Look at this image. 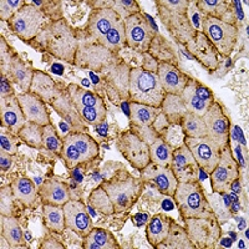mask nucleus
Instances as JSON below:
<instances>
[{
  "instance_id": "obj_1",
  "label": "nucleus",
  "mask_w": 249,
  "mask_h": 249,
  "mask_svg": "<svg viewBox=\"0 0 249 249\" xmlns=\"http://www.w3.org/2000/svg\"><path fill=\"white\" fill-rule=\"evenodd\" d=\"M31 45L69 64H75L79 49L74 29L64 19L55 20L48 24L33 40Z\"/></svg>"
},
{
  "instance_id": "obj_2",
  "label": "nucleus",
  "mask_w": 249,
  "mask_h": 249,
  "mask_svg": "<svg viewBox=\"0 0 249 249\" xmlns=\"http://www.w3.org/2000/svg\"><path fill=\"white\" fill-rule=\"evenodd\" d=\"M86 30L93 43L111 53H116L126 44L124 19L112 8H96L89 18Z\"/></svg>"
},
{
  "instance_id": "obj_3",
  "label": "nucleus",
  "mask_w": 249,
  "mask_h": 249,
  "mask_svg": "<svg viewBox=\"0 0 249 249\" xmlns=\"http://www.w3.org/2000/svg\"><path fill=\"white\" fill-rule=\"evenodd\" d=\"M172 197L183 219L215 217L199 181L178 183Z\"/></svg>"
},
{
  "instance_id": "obj_4",
  "label": "nucleus",
  "mask_w": 249,
  "mask_h": 249,
  "mask_svg": "<svg viewBox=\"0 0 249 249\" xmlns=\"http://www.w3.org/2000/svg\"><path fill=\"white\" fill-rule=\"evenodd\" d=\"M166 91L162 88L156 72L144 70L143 68H133L130 72L128 97L131 102L161 107Z\"/></svg>"
},
{
  "instance_id": "obj_5",
  "label": "nucleus",
  "mask_w": 249,
  "mask_h": 249,
  "mask_svg": "<svg viewBox=\"0 0 249 249\" xmlns=\"http://www.w3.org/2000/svg\"><path fill=\"white\" fill-rule=\"evenodd\" d=\"M102 188L110 197L115 212H127L133 204L136 203L143 191L144 182L141 178H136L127 172L119 173L110 181L104 182Z\"/></svg>"
},
{
  "instance_id": "obj_6",
  "label": "nucleus",
  "mask_w": 249,
  "mask_h": 249,
  "mask_svg": "<svg viewBox=\"0 0 249 249\" xmlns=\"http://www.w3.org/2000/svg\"><path fill=\"white\" fill-rule=\"evenodd\" d=\"M61 159L69 170L92 161L99 155V143L85 132L72 131L64 137Z\"/></svg>"
},
{
  "instance_id": "obj_7",
  "label": "nucleus",
  "mask_w": 249,
  "mask_h": 249,
  "mask_svg": "<svg viewBox=\"0 0 249 249\" xmlns=\"http://www.w3.org/2000/svg\"><path fill=\"white\" fill-rule=\"evenodd\" d=\"M66 92L74 102L81 119L86 124L99 126L100 124L106 121V107L99 95L75 84H70L66 89Z\"/></svg>"
},
{
  "instance_id": "obj_8",
  "label": "nucleus",
  "mask_w": 249,
  "mask_h": 249,
  "mask_svg": "<svg viewBox=\"0 0 249 249\" xmlns=\"http://www.w3.org/2000/svg\"><path fill=\"white\" fill-rule=\"evenodd\" d=\"M201 25L202 33L214 46L218 54L224 57L230 56L232 51L234 50L238 40L237 25L224 23L222 20L207 17V15L202 17Z\"/></svg>"
},
{
  "instance_id": "obj_9",
  "label": "nucleus",
  "mask_w": 249,
  "mask_h": 249,
  "mask_svg": "<svg viewBox=\"0 0 249 249\" xmlns=\"http://www.w3.org/2000/svg\"><path fill=\"white\" fill-rule=\"evenodd\" d=\"M183 221L187 235L196 249L214 248L222 235L217 218H187Z\"/></svg>"
},
{
  "instance_id": "obj_10",
  "label": "nucleus",
  "mask_w": 249,
  "mask_h": 249,
  "mask_svg": "<svg viewBox=\"0 0 249 249\" xmlns=\"http://www.w3.org/2000/svg\"><path fill=\"white\" fill-rule=\"evenodd\" d=\"M126 45L139 53H147L155 39V31L148 24L147 15L136 13L124 20Z\"/></svg>"
},
{
  "instance_id": "obj_11",
  "label": "nucleus",
  "mask_w": 249,
  "mask_h": 249,
  "mask_svg": "<svg viewBox=\"0 0 249 249\" xmlns=\"http://www.w3.org/2000/svg\"><path fill=\"white\" fill-rule=\"evenodd\" d=\"M44 21V13L35 5H25L19 9L8 21L9 28L23 41L30 43L40 33V28Z\"/></svg>"
},
{
  "instance_id": "obj_12",
  "label": "nucleus",
  "mask_w": 249,
  "mask_h": 249,
  "mask_svg": "<svg viewBox=\"0 0 249 249\" xmlns=\"http://www.w3.org/2000/svg\"><path fill=\"white\" fill-rule=\"evenodd\" d=\"M210 176L214 193H227L231 190L233 182L239 178V164L230 144L222 148L219 162Z\"/></svg>"
},
{
  "instance_id": "obj_13",
  "label": "nucleus",
  "mask_w": 249,
  "mask_h": 249,
  "mask_svg": "<svg viewBox=\"0 0 249 249\" xmlns=\"http://www.w3.org/2000/svg\"><path fill=\"white\" fill-rule=\"evenodd\" d=\"M117 150L136 170L142 171L151 163L148 144L132 131H126L120 135Z\"/></svg>"
},
{
  "instance_id": "obj_14",
  "label": "nucleus",
  "mask_w": 249,
  "mask_h": 249,
  "mask_svg": "<svg viewBox=\"0 0 249 249\" xmlns=\"http://www.w3.org/2000/svg\"><path fill=\"white\" fill-rule=\"evenodd\" d=\"M184 144L190 148L199 170L206 175H211L221 159V147L207 136L184 137Z\"/></svg>"
},
{
  "instance_id": "obj_15",
  "label": "nucleus",
  "mask_w": 249,
  "mask_h": 249,
  "mask_svg": "<svg viewBox=\"0 0 249 249\" xmlns=\"http://www.w3.org/2000/svg\"><path fill=\"white\" fill-rule=\"evenodd\" d=\"M202 117L206 124L208 139L215 142L221 147V150L226 147L227 144H230L231 122L226 116L222 106L217 101L213 102Z\"/></svg>"
},
{
  "instance_id": "obj_16",
  "label": "nucleus",
  "mask_w": 249,
  "mask_h": 249,
  "mask_svg": "<svg viewBox=\"0 0 249 249\" xmlns=\"http://www.w3.org/2000/svg\"><path fill=\"white\" fill-rule=\"evenodd\" d=\"M156 4H157L161 21L164 24L168 33L179 44L187 45L195 37L196 33H197V30L191 24L187 14H182V13L175 12L172 9L166 8L160 1H156Z\"/></svg>"
},
{
  "instance_id": "obj_17",
  "label": "nucleus",
  "mask_w": 249,
  "mask_h": 249,
  "mask_svg": "<svg viewBox=\"0 0 249 249\" xmlns=\"http://www.w3.org/2000/svg\"><path fill=\"white\" fill-rule=\"evenodd\" d=\"M182 99L188 112L196 113L198 116H203L210 106L214 102L212 91L201 82L191 79L187 82L186 88L182 92Z\"/></svg>"
},
{
  "instance_id": "obj_18",
  "label": "nucleus",
  "mask_w": 249,
  "mask_h": 249,
  "mask_svg": "<svg viewBox=\"0 0 249 249\" xmlns=\"http://www.w3.org/2000/svg\"><path fill=\"white\" fill-rule=\"evenodd\" d=\"M171 170L178 183L198 181L199 166L186 144L173 151Z\"/></svg>"
},
{
  "instance_id": "obj_19",
  "label": "nucleus",
  "mask_w": 249,
  "mask_h": 249,
  "mask_svg": "<svg viewBox=\"0 0 249 249\" xmlns=\"http://www.w3.org/2000/svg\"><path fill=\"white\" fill-rule=\"evenodd\" d=\"M66 228L77 233L81 237H86L92 231L93 224L91 221L86 206L81 201H69L64 206Z\"/></svg>"
},
{
  "instance_id": "obj_20",
  "label": "nucleus",
  "mask_w": 249,
  "mask_h": 249,
  "mask_svg": "<svg viewBox=\"0 0 249 249\" xmlns=\"http://www.w3.org/2000/svg\"><path fill=\"white\" fill-rule=\"evenodd\" d=\"M140 178L144 183H147V182L152 183L160 192L171 196V197L173 196L176 188H177V184H178L171 167H163V166H159L152 162L141 171Z\"/></svg>"
},
{
  "instance_id": "obj_21",
  "label": "nucleus",
  "mask_w": 249,
  "mask_h": 249,
  "mask_svg": "<svg viewBox=\"0 0 249 249\" xmlns=\"http://www.w3.org/2000/svg\"><path fill=\"white\" fill-rule=\"evenodd\" d=\"M112 54L113 53L110 50L92 41L86 45H79L75 64L81 68H90L100 71L102 66H106L111 61Z\"/></svg>"
},
{
  "instance_id": "obj_22",
  "label": "nucleus",
  "mask_w": 249,
  "mask_h": 249,
  "mask_svg": "<svg viewBox=\"0 0 249 249\" xmlns=\"http://www.w3.org/2000/svg\"><path fill=\"white\" fill-rule=\"evenodd\" d=\"M0 117L1 122L13 135H18L28 122L19 100L14 93L0 99Z\"/></svg>"
},
{
  "instance_id": "obj_23",
  "label": "nucleus",
  "mask_w": 249,
  "mask_h": 249,
  "mask_svg": "<svg viewBox=\"0 0 249 249\" xmlns=\"http://www.w3.org/2000/svg\"><path fill=\"white\" fill-rule=\"evenodd\" d=\"M131 69L124 62H108L105 66L104 80L107 84L108 89L115 91L117 97L128 96V86H130Z\"/></svg>"
},
{
  "instance_id": "obj_24",
  "label": "nucleus",
  "mask_w": 249,
  "mask_h": 249,
  "mask_svg": "<svg viewBox=\"0 0 249 249\" xmlns=\"http://www.w3.org/2000/svg\"><path fill=\"white\" fill-rule=\"evenodd\" d=\"M157 76L166 93L171 95H182L190 80L177 66L167 62H160L157 66Z\"/></svg>"
},
{
  "instance_id": "obj_25",
  "label": "nucleus",
  "mask_w": 249,
  "mask_h": 249,
  "mask_svg": "<svg viewBox=\"0 0 249 249\" xmlns=\"http://www.w3.org/2000/svg\"><path fill=\"white\" fill-rule=\"evenodd\" d=\"M186 46L193 57H196L207 69L212 70L217 68L219 54L202 31H197L195 37Z\"/></svg>"
},
{
  "instance_id": "obj_26",
  "label": "nucleus",
  "mask_w": 249,
  "mask_h": 249,
  "mask_svg": "<svg viewBox=\"0 0 249 249\" xmlns=\"http://www.w3.org/2000/svg\"><path fill=\"white\" fill-rule=\"evenodd\" d=\"M17 97L28 121L35 122L43 127L51 124L48 108L45 105L46 102H44L40 97L31 92L20 93V95H17Z\"/></svg>"
},
{
  "instance_id": "obj_27",
  "label": "nucleus",
  "mask_w": 249,
  "mask_h": 249,
  "mask_svg": "<svg viewBox=\"0 0 249 249\" xmlns=\"http://www.w3.org/2000/svg\"><path fill=\"white\" fill-rule=\"evenodd\" d=\"M29 92L34 93L46 104H53L61 96V91L57 88L56 82L43 71L35 70L33 82Z\"/></svg>"
},
{
  "instance_id": "obj_28",
  "label": "nucleus",
  "mask_w": 249,
  "mask_h": 249,
  "mask_svg": "<svg viewBox=\"0 0 249 249\" xmlns=\"http://www.w3.org/2000/svg\"><path fill=\"white\" fill-rule=\"evenodd\" d=\"M39 196L44 204L51 206H64L66 202L70 201V192L65 183L57 179H49L45 181L39 190Z\"/></svg>"
},
{
  "instance_id": "obj_29",
  "label": "nucleus",
  "mask_w": 249,
  "mask_h": 249,
  "mask_svg": "<svg viewBox=\"0 0 249 249\" xmlns=\"http://www.w3.org/2000/svg\"><path fill=\"white\" fill-rule=\"evenodd\" d=\"M34 72L35 71L30 66L26 65L17 54H13L8 65L6 74H8L9 79L12 80L14 84H17L24 92H29V90H30Z\"/></svg>"
},
{
  "instance_id": "obj_30",
  "label": "nucleus",
  "mask_w": 249,
  "mask_h": 249,
  "mask_svg": "<svg viewBox=\"0 0 249 249\" xmlns=\"http://www.w3.org/2000/svg\"><path fill=\"white\" fill-rule=\"evenodd\" d=\"M51 105L62 119H65V121L69 122V124L74 127L75 131L84 132V126L82 124H85V121L81 119L76 107H75L74 102H72L69 95H62L61 93V96L55 100Z\"/></svg>"
},
{
  "instance_id": "obj_31",
  "label": "nucleus",
  "mask_w": 249,
  "mask_h": 249,
  "mask_svg": "<svg viewBox=\"0 0 249 249\" xmlns=\"http://www.w3.org/2000/svg\"><path fill=\"white\" fill-rule=\"evenodd\" d=\"M172 222L173 219L161 213L155 214L151 218L146 228V234L151 246L157 248L167 238Z\"/></svg>"
},
{
  "instance_id": "obj_32",
  "label": "nucleus",
  "mask_w": 249,
  "mask_h": 249,
  "mask_svg": "<svg viewBox=\"0 0 249 249\" xmlns=\"http://www.w3.org/2000/svg\"><path fill=\"white\" fill-rule=\"evenodd\" d=\"M82 247L85 249H120L116 238L110 231L104 228H92V231L84 237Z\"/></svg>"
},
{
  "instance_id": "obj_33",
  "label": "nucleus",
  "mask_w": 249,
  "mask_h": 249,
  "mask_svg": "<svg viewBox=\"0 0 249 249\" xmlns=\"http://www.w3.org/2000/svg\"><path fill=\"white\" fill-rule=\"evenodd\" d=\"M130 119L133 124L139 127H152L156 119L162 112L161 107H153V106L139 104V102H131L130 104Z\"/></svg>"
},
{
  "instance_id": "obj_34",
  "label": "nucleus",
  "mask_w": 249,
  "mask_h": 249,
  "mask_svg": "<svg viewBox=\"0 0 249 249\" xmlns=\"http://www.w3.org/2000/svg\"><path fill=\"white\" fill-rule=\"evenodd\" d=\"M161 110L164 116L167 117L168 122L173 124H181L184 115L188 112L181 95H171V93H166Z\"/></svg>"
},
{
  "instance_id": "obj_35",
  "label": "nucleus",
  "mask_w": 249,
  "mask_h": 249,
  "mask_svg": "<svg viewBox=\"0 0 249 249\" xmlns=\"http://www.w3.org/2000/svg\"><path fill=\"white\" fill-rule=\"evenodd\" d=\"M157 248H166V249H196L190 238L187 235L184 227L179 226L175 221L171 223L170 233L167 238L160 244Z\"/></svg>"
},
{
  "instance_id": "obj_36",
  "label": "nucleus",
  "mask_w": 249,
  "mask_h": 249,
  "mask_svg": "<svg viewBox=\"0 0 249 249\" xmlns=\"http://www.w3.org/2000/svg\"><path fill=\"white\" fill-rule=\"evenodd\" d=\"M1 234L5 237L6 241L10 244V248H19L24 247L25 241H24V233L21 231L19 221L12 215H1Z\"/></svg>"
},
{
  "instance_id": "obj_37",
  "label": "nucleus",
  "mask_w": 249,
  "mask_h": 249,
  "mask_svg": "<svg viewBox=\"0 0 249 249\" xmlns=\"http://www.w3.org/2000/svg\"><path fill=\"white\" fill-rule=\"evenodd\" d=\"M12 188L15 198L26 206H33L39 195V190L34 184V182L26 177H19V178L14 179L12 183Z\"/></svg>"
},
{
  "instance_id": "obj_38",
  "label": "nucleus",
  "mask_w": 249,
  "mask_h": 249,
  "mask_svg": "<svg viewBox=\"0 0 249 249\" xmlns=\"http://www.w3.org/2000/svg\"><path fill=\"white\" fill-rule=\"evenodd\" d=\"M150 147L151 162L163 167H170L173 157V150L164 141L163 137L159 135L153 139V141L148 144Z\"/></svg>"
},
{
  "instance_id": "obj_39",
  "label": "nucleus",
  "mask_w": 249,
  "mask_h": 249,
  "mask_svg": "<svg viewBox=\"0 0 249 249\" xmlns=\"http://www.w3.org/2000/svg\"><path fill=\"white\" fill-rule=\"evenodd\" d=\"M196 4H197V8L202 13V15L215 18V19L224 21V23L232 24L228 20V17L233 15V13H231L230 5L226 1H222V0H199Z\"/></svg>"
},
{
  "instance_id": "obj_40",
  "label": "nucleus",
  "mask_w": 249,
  "mask_h": 249,
  "mask_svg": "<svg viewBox=\"0 0 249 249\" xmlns=\"http://www.w3.org/2000/svg\"><path fill=\"white\" fill-rule=\"evenodd\" d=\"M44 221L46 227L53 232L61 233L65 228V215H64V208L61 206H51V204H44Z\"/></svg>"
},
{
  "instance_id": "obj_41",
  "label": "nucleus",
  "mask_w": 249,
  "mask_h": 249,
  "mask_svg": "<svg viewBox=\"0 0 249 249\" xmlns=\"http://www.w3.org/2000/svg\"><path fill=\"white\" fill-rule=\"evenodd\" d=\"M181 127L186 137H204L207 136L206 124L203 117L196 113L187 112L181 122Z\"/></svg>"
},
{
  "instance_id": "obj_42",
  "label": "nucleus",
  "mask_w": 249,
  "mask_h": 249,
  "mask_svg": "<svg viewBox=\"0 0 249 249\" xmlns=\"http://www.w3.org/2000/svg\"><path fill=\"white\" fill-rule=\"evenodd\" d=\"M19 139L33 148H41L43 143V126L28 121L18 133Z\"/></svg>"
},
{
  "instance_id": "obj_43",
  "label": "nucleus",
  "mask_w": 249,
  "mask_h": 249,
  "mask_svg": "<svg viewBox=\"0 0 249 249\" xmlns=\"http://www.w3.org/2000/svg\"><path fill=\"white\" fill-rule=\"evenodd\" d=\"M88 202L89 204L92 206V208L99 211L101 214L111 215L115 213V208H113L112 202H111L110 197H108V195L106 193V191L102 188L101 184L92 191V193H91L90 197H89Z\"/></svg>"
},
{
  "instance_id": "obj_44",
  "label": "nucleus",
  "mask_w": 249,
  "mask_h": 249,
  "mask_svg": "<svg viewBox=\"0 0 249 249\" xmlns=\"http://www.w3.org/2000/svg\"><path fill=\"white\" fill-rule=\"evenodd\" d=\"M163 140L167 142V144L172 148L173 151L179 148L184 144V133L182 130L181 124H170L167 127L164 128L163 132L161 133Z\"/></svg>"
},
{
  "instance_id": "obj_45",
  "label": "nucleus",
  "mask_w": 249,
  "mask_h": 249,
  "mask_svg": "<svg viewBox=\"0 0 249 249\" xmlns=\"http://www.w3.org/2000/svg\"><path fill=\"white\" fill-rule=\"evenodd\" d=\"M43 143L44 147L48 148L51 152L59 153V155L61 153L64 140L60 139L56 130L51 124H46L43 127Z\"/></svg>"
},
{
  "instance_id": "obj_46",
  "label": "nucleus",
  "mask_w": 249,
  "mask_h": 249,
  "mask_svg": "<svg viewBox=\"0 0 249 249\" xmlns=\"http://www.w3.org/2000/svg\"><path fill=\"white\" fill-rule=\"evenodd\" d=\"M111 8L124 20L131 15L136 14V13H141L139 3L133 1V0H115V1H112Z\"/></svg>"
},
{
  "instance_id": "obj_47",
  "label": "nucleus",
  "mask_w": 249,
  "mask_h": 249,
  "mask_svg": "<svg viewBox=\"0 0 249 249\" xmlns=\"http://www.w3.org/2000/svg\"><path fill=\"white\" fill-rule=\"evenodd\" d=\"M14 192H13L12 184L10 186H6L1 188L0 191V212L1 215H9L13 214V211H14Z\"/></svg>"
},
{
  "instance_id": "obj_48",
  "label": "nucleus",
  "mask_w": 249,
  "mask_h": 249,
  "mask_svg": "<svg viewBox=\"0 0 249 249\" xmlns=\"http://www.w3.org/2000/svg\"><path fill=\"white\" fill-rule=\"evenodd\" d=\"M0 5H1L0 6V18L1 20L9 21L19 9L25 5V1H21V0H6L5 1L3 0Z\"/></svg>"
},
{
  "instance_id": "obj_49",
  "label": "nucleus",
  "mask_w": 249,
  "mask_h": 249,
  "mask_svg": "<svg viewBox=\"0 0 249 249\" xmlns=\"http://www.w3.org/2000/svg\"><path fill=\"white\" fill-rule=\"evenodd\" d=\"M0 150L9 155H15L18 151V142L13 136L9 133H0Z\"/></svg>"
},
{
  "instance_id": "obj_50",
  "label": "nucleus",
  "mask_w": 249,
  "mask_h": 249,
  "mask_svg": "<svg viewBox=\"0 0 249 249\" xmlns=\"http://www.w3.org/2000/svg\"><path fill=\"white\" fill-rule=\"evenodd\" d=\"M12 155L1 151V153H0V168H1V171H8L9 168L12 167Z\"/></svg>"
},
{
  "instance_id": "obj_51",
  "label": "nucleus",
  "mask_w": 249,
  "mask_h": 249,
  "mask_svg": "<svg viewBox=\"0 0 249 249\" xmlns=\"http://www.w3.org/2000/svg\"><path fill=\"white\" fill-rule=\"evenodd\" d=\"M12 93L13 91H12V88H10V85H9L8 79L1 74V97L9 96V95H12Z\"/></svg>"
},
{
  "instance_id": "obj_52",
  "label": "nucleus",
  "mask_w": 249,
  "mask_h": 249,
  "mask_svg": "<svg viewBox=\"0 0 249 249\" xmlns=\"http://www.w3.org/2000/svg\"><path fill=\"white\" fill-rule=\"evenodd\" d=\"M41 248H64V246L60 242H57L56 239H54V238H46L45 241L43 242Z\"/></svg>"
},
{
  "instance_id": "obj_53",
  "label": "nucleus",
  "mask_w": 249,
  "mask_h": 249,
  "mask_svg": "<svg viewBox=\"0 0 249 249\" xmlns=\"http://www.w3.org/2000/svg\"><path fill=\"white\" fill-rule=\"evenodd\" d=\"M146 218H147V215H146V214H142V213H137L136 217L133 218V222H136L137 226H142V224L146 223Z\"/></svg>"
},
{
  "instance_id": "obj_54",
  "label": "nucleus",
  "mask_w": 249,
  "mask_h": 249,
  "mask_svg": "<svg viewBox=\"0 0 249 249\" xmlns=\"http://www.w3.org/2000/svg\"><path fill=\"white\" fill-rule=\"evenodd\" d=\"M62 66L59 65V64H54V66H53V72H56V74L61 75L62 74Z\"/></svg>"
},
{
  "instance_id": "obj_55",
  "label": "nucleus",
  "mask_w": 249,
  "mask_h": 249,
  "mask_svg": "<svg viewBox=\"0 0 249 249\" xmlns=\"http://www.w3.org/2000/svg\"><path fill=\"white\" fill-rule=\"evenodd\" d=\"M222 244L226 247H230L231 244H232V241H231V239H223V241H222Z\"/></svg>"
},
{
  "instance_id": "obj_56",
  "label": "nucleus",
  "mask_w": 249,
  "mask_h": 249,
  "mask_svg": "<svg viewBox=\"0 0 249 249\" xmlns=\"http://www.w3.org/2000/svg\"><path fill=\"white\" fill-rule=\"evenodd\" d=\"M230 234H231V237H232V238H234V239H235V238H237V234H235V233L231 232V233H230Z\"/></svg>"
}]
</instances>
